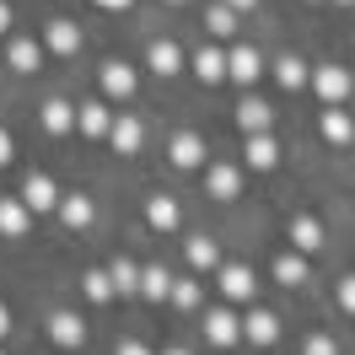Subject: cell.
Segmentation results:
<instances>
[{
  "instance_id": "6da1fadb",
  "label": "cell",
  "mask_w": 355,
  "mask_h": 355,
  "mask_svg": "<svg viewBox=\"0 0 355 355\" xmlns=\"http://www.w3.org/2000/svg\"><path fill=\"white\" fill-rule=\"evenodd\" d=\"M216 286H221L226 307H243V302H253V291H259L248 264H221V269H216Z\"/></svg>"
},
{
  "instance_id": "7a4b0ae2",
  "label": "cell",
  "mask_w": 355,
  "mask_h": 355,
  "mask_svg": "<svg viewBox=\"0 0 355 355\" xmlns=\"http://www.w3.org/2000/svg\"><path fill=\"white\" fill-rule=\"evenodd\" d=\"M307 87L318 92L323 103H345V97H350V70L323 65V70H312V76H307Z\"/></svg>"
},
{
  "instance_id": "3957f363",
  "label": "cell",
  "mask_w": 355,
  "mask_h": 355,
  "mask_svg": "<svg viewBox=\"0 0 355 355\" xmlns=\"http://www.w3.org/2000/svg\"><path fill=\"white\" fill-rule=\"evenodd\" d=\"M318 135L329 140V146H350L355 140V119L339 103H323V119H318Z\"/></svg>"
},
{
  "instance_id": "277c9868",
  "label": "cell",
  "mask_w": 355,
  "mask_h": 355,
  "mask_svg": "<svg viewBox=\"0 0 355 355\" xmlns=\"http://www.w3.org/2000/svg\"><path fill=\"white\" fill-rule=\"evenodd\" d=\"M205 339H210V345H237V339H243V318H237V312L232 307H216L210 312V318H205Z\"/></svg>"
},
{
  "instance_id": "5b68a950",
  "label": "cell",
  "mask_w": 355,
  "mask_h": 355,
  "mask_svg": "<svg viewBox=\"0 0 355 355\" xmlns=\"http://www.w3.org/2000/svg\"><path fill=\"white\" fill-rule=\"evenodd\" d=\"M97 87H103V97L124 103V97H135V70L124 65V60H108V65H103V76H97Z\"/></svg>"
},
{
  "instance_id": "8992f818",
  "label": "cell",
  "mask_w": 355,
  "mask_h": 355,
  "mask_svg": "<svg viewBox=\"0 0 355 355\" xmlns=\"http://www.w3.org/2000/svg\"><path fill=\"white\" fill-rule=\"evenodd\" d=\"M108 140H113V151H119V156H135V151H140V140H146V130H140V119H130V113H113Z\"/></svg>"
},
{
  "instance_id": "52a82bcc",
  "label": "cell",
  "mask_w": 355,
  "mask_h": 355,
  "mask_svg": "<svg viewBox=\"0 0 355 355\" xmlns=\"http://www.w3.org/2000/svg\"><path fill=\"white\" fill-rule=\"evenodd\" d=\"M49 339H54L60 350H76V345L87 339V323H81L76 312H54V318H49Z\"/></svg>"
},
{
  "instance_id": "ba28073f",
  "label": "cell",
  "mask_w": 355,
  "mask_h": 355,
  "mask_svg": "<svg viewBox=\"0 0 355 355\" xmlns=\"http://www.w3.org/2000/svg\"><path fill=\"white\" fill-rule=\"evenodd\" d=\"M291 243H296V253H318V248L329 243V232H323L318 216H296L291 221Z\"/></svg>"
},
{
  "instance_id": "9c48e42d",
  "label": "cell",
  "mask_w": 355,
  "mask_h": 355,
  "mask_svg": "<svg viewBox=\"0 0 355 355\" xmlns=\"http://www.w3.org/2000/svg\"><path fill=\"white\" fill-rule=\"evenodd\" d=\"M243 156H248V167H259V173H269V167L280 162V146H275V135H269V130H259V135H248Z\"/></svg>"
},
{
  "instance_id": "30bf717a",
  "label": "cell",
  "mask_w": 355,
  "mask_h": 355,
  "mask_svg": "<svg viewBox=\"0 0 355 355\" xmlns=\"http://www.w3.org/2000/svg\"><path fill=\"white\" fill-rule=\"evenodd\" d=\"M22 205H27V210H54V205H60V189H54V178L33 173V178L22 183Z\"/></svg>"
},
{
  "instance_id": "8fae6325",
  "label": "cell",
  "mask_w": 355,
  "mask_h": 355,
  "mask_svg": "<svg viewBox=\"0 0 355 355\" xmlns=\"http://www.w3.org/2000/svg\"><path fill=\"white\" fill-rule=\"evenodd\" d=\"M226 76L243 81V87H253V81L264 76V60H259L253 49H232V54H226Z\"/></svg>"
},
{
  "instance_id": "7c38bea8",
  "label": "cell",
  "mask_w": 355,
  "mask_h": 355,
  "mask_svg": "<svg viewBox=\"0 0 355 355\" xmlns=\"http://www.w3.org/2000/svg\"><path fill=\"white\" fill-rule=\"evenodd\" d=\"M205 189H210V200H237V194H243V173L221 162V167L205 173Z\"/></svg>"
},
{
  "instance_id": "4fadbf2b",
  "label": "cell",
  "mask_w": 355,
  "mask_h": 355,
  "mask_svg": "<svg viewBox=\"0 0 355 355\" xmlns=\"http://www.w3.org/2000/svg\"><path fill=\"white\" fill-rule=\"evenodd\" d=\"M54 210H60V221L76 226V232H81V226H92V216H97V205H92L87 194H60V205H54Z\"/></svg>"
},
{
  "instance_id": "5bb4252c",
  "label": "cell",
  "mask_w": 355,
  "mask_h": 355,
  "mask_svg": "<svg viewBox=\"0 0 355 355\" xmlns=\"http://www.w3.org/2000/svg\"><path fill=\"white\" fill-rule=\"evenodd\" d=\"M146 65H151L156 76H178V70H183V54H178V44H167V38H151Z\"/></svg>"
},
{
  "instance_id": "9a60e30c",
  "label": "cell",
  "mask_w": 355,
  "mask_h": 355,
  "mask_svg": "<svg viewBox=\"0 0 355 355\" xmlns=\"http://www.w3.org/2000/svg\"><path fill=\"white\" fill-rule=\"evenodd\" d=\"M243 339L248 345H275V339H280V318H275V312H248Z\"/></svg>"
},
{
  "instance_id": "2e32d148",
  "label": "cell",
  "mask_w": 355,
  "mask_h": 355,
  "mask_svg": "<svg viewBox=\"0 0 355 355\" xmlns=\"http://www.w3.org/2000/svg\"><path fill=\"white\" fill-rule=\"evenodd\" d=\"M6 65L22 70V76H33V70L44 65V49L33 44V38H11V49H6Z\"/></svg>"
},
{
  "instance_id": "e0dca14e",
  "label": "cell",
  "mask_w": 355,
  "mask_h": 355,
  "mask_svg": "<svg viewBox=\"0 0 355 355\" xmlns=\"http://www.w3.org/2000/svg\"><path fill=\"white\" fill-rule=\"evenodd\" d=\"M27 221H33V210L22 200H0V237H27Z\"/></svg>"
},
{
  "instance_id": "ac0fdd59",
  "label": "cell",
  "mask_w": 355,
  "mask_h": 355,
  "mask_svg": "<svg viewBox=\"0 0 355 355\" xmlns=\"http://www.w3.org/2000/svg\"><path fill=\"white\" fill-rule=\"evenodd\" d=\"M167 156H173V167H183V173H189V167H200V162H205V140L183 130V135L173 140V151H167Z\"/></svg>"
},
{
  "instance_id": "d6986e66",
  "label": "cell",
  "mask_w": 355,
  "mask_h": 355,
  "mask_svg": "<svg viewBox=\"0 0 355 355\" xmlns=\"http://www.w3.org/2000/svg\"><path fill=\"white\" fill-rule=\"evenodd\" d=\"M269 124H275V113H269V103H259V97H248L243 108H237V130L259 135V130H269Z\"/></svg>"
},
{
  "instance_id": "ffe728a7",
  "label": "cell",
  "mask_w": 355,
  "mask_h": 355,
  "mask_svg": "<svg viewBox=\"0 0 355 355\" xmlns=\"http://www.w3.org/2000/svg\"><path fill=\"white\" fill-rule=\"evenodd\" d=\"M183 253H189V264L200 269V275H205V269H221V248L210 243V237H194V243H183Z\"/></svg>"
},
{
  "instance_id": "44dd1931",
  "label": "cell",
  "mask_w": 355,
  "mask_h": 355,
  "mask_svg": "<svg viewBox=\"0 0 355 355\" xmlns=\"http://www.w3.org/2000/svg\"><path fill=\"white\" fill-rule=\"evenodd\" d=\"M76 124H81L87 135H108L113 113H108V103H87V108H76Z\"/></svg>"
},
{
  "instance_id": "7402d4cb",
  "label": "cell",
  "mask_w": 355,
  "mask_h": 355,
  "mask_svg": "<svg viewBox=\"0 0 355 355\" xmlns=\"http://www.w3.org/2000/svg\"><path fill=\"white\" fill-rule=\"evenodd\" d=\"M140 296H146V302H162V296H167V291H173V275H167V269L156 264V269H140Z\"/></svg>"
},
{
  "instance_id": "603a6c76",
  "label": "cell",
  "mask_w": 355,
  "mask_h": 355,
  "mask_svg": "<svg viewBox=\"0 0 355 355\" xmlns=\"http://www.w3.org/2000/svg\"><path fill=\"white\" fill-rule=\"evenodd\" d=\"M307 76H312V70L302 65L296 54H286V60L275 65V81H280V87H286V92H302V87H307Z\"/></svg>"
},
{
  "instance_id": "cb8c5ba5",
  "label": "cell",
  "mask_w": 355,
  "mask_h": 355,
  "mask_svg": "<svg viewBox=\"0 0 355 355\" xmlns=\"http://www.w3.org/2000/svg\"><path fill=\"white\" fill-rule=\"evenodd\" d=\"M49 49H54V54H76V49H81V33H76V22H49Z\"/></svg>"
},
{
  "instance_id": "d4e9b609",
  "label": "cell",
  "mask_w": 355,
  "mask_h": 355,
  "mask_svg": "<svg viewBox=\"0 0 355 355\" xmlns=\"http://www.w3.org/2000/svg\"><path fill=\"white\" fill-rule=\"evenodd\" d=\"M70 124H76V108H70V103H60V97H49V103H44V130H49V135H65Z\"/></svg>"
},
{
  "instance_id": "484cf974",
  "label": "cell",
  "mask_w": 355,
  "mask_h": 355,
  "mask_svg": "<svg viewBox=\"0 0 355 355\" xmlns=\"http://www.w3.org/2000/svg\"><path fill=\"white\" fill-rule=\"evenodd\" d=\"M275 280H280V286H302V280H307V259H302V253H280V259H275Z\"/></svg>"
},
{
  "instance_id": "4316f807",
  "label": "cell",
  "mask_w": 355,
  "mask_h": 355,
  "mask_svg": "<svg viewBox=\"0 0 355 355\" xmlns=\"http://www.w3.org/2000/svg\"><path fill=\"white\" fill-rule=\"evenodd\" d=\"M194 76H200V81H221V76H226V54L200 49V54H194Z\"/></svg>"
},
{
  "instance_id": "83f0119b",
  "label": "cell",
  "mask_w": 355,
  "mask_h": 355,
  "mask_svg": "<svg viewBox=\"0 0 355 355\" xmlns=\"http://www.w3.org/2000/svg\"><path fill=\"white\" fill-rule=\"evenodd\" d=\"M146 221H151L156 232H173L178 226V200H151L146 205Z\"/></svg>"
},
{
  "instance_id": "f1b7e54d",
  "label": "cell",
  "mask_w": 355,
  "mask_h": 355,
  "mask_svg": "<svg viewBox=\"0 0 355 355\" xmlns=\"http://www.w3.org/2000/svg\"><path fill=\"white\" fill-rule=\"evenodd\" d=\"M205 27H210L216 38H232V33H237V11H232V6H210V11H205Z\"/></svg>"
},
{
  "instance_id": "f546056e",
  "label": "cell",
  "mask_w": 355,
  "mask_h": 355,
  "mask_svg": "<svg viewBox=\"0 0 355 355\" xmlns=\"http://www.w3.org/2000/svg\"><path fill=\"white\" fill-rule=\"evenodd\" d=\"M108 280H113V291H135V286H140V269H135L130 259H113Z\"/></svg>"
},
{
  "instance_id": "4dcf8cb0",
  "label": "cell",
  "mask_w": 355,
  "mask_h": 355,
  "mask_svg": "<svg viewBox=\"0 0 355 355\" xmlns=\"http://www.w3.org/2000/svg\"><path fill=\"white\" fill-rule=\"evenodd\" d=\"M81 286H87V296H92V302H108V296H113V280H108V269H92V275L81 280Z\"/></svg>"
},
{
  "instance_id": "1f68e13d",
  "label": "cell",
  "mask_w": 355,
  "mask_h": 355,
  "mask_svg": "<svg viewBox=\"0 0 355 355\" xmlns=\"http://www.w3.org/2000/svg\"><path fill=\"white\" fill-rule=\"evenodd\" d=\"M167 296H173L178 307H200V280H173V291H167Z\"/></svg>"
},
{
  "instance_id": "d6a6232c",
  "label": "cell",
  "mask_w": 355,
  "mask_h": 355,
  "mask_svg": "<svg viewBox=\"0 0 355 355\" xmlns=\"http://www.w3.org/2000/svg\"><path fill=\"white\" fill-rule=\"evenodd\" d=\"M307 355H339L334 334H312V339H307Z\"/></svg>"
},
{
  "instance_id": "836d02e7",
  "label": "cell",
  "mask_w": 355,
  "mask_h": 355,
  "mask_svg": "<svg viewBox=\"0 0 355 355\" xmlns=\"http://www.w3.org/2000/svg\"><path fill=\"white\" fill-rule=\"evenodd\" d=\"M339 307L355 312V275H345V280H339Z\"/></svg>"
},
{
  "instance_id": "e575fe53",
  "label": "cell",
  "mask_w": 355,
  "mask_h": 355,
  "mask_svg": "<svg viewBox=\"0 0 355 355\" xmlns=\"http://www.w3.org/2000/svg\"><path fill=\"white\" fill-rule=\"evenodd\" d=\"M11 156H17V146H11V135L0 130V167H6V162H11Z\"/></svg>"
},
{
  "instance_id": "d590c367",
  "label": "cell",
  "mask_w": 355,
  "mask_h": 355,
  "mask_svg": "<svg viewBox=\"0 0 355 355\" xmlns=\"http://www.w3.org/2000/svg\"><path fill=\"white\" fill-rule=\"evenodd\" d=\"M0 33H11V6L0 0Z\"/></svg>"
},
{
  "instance_id": "8d00e7d4",
  "label": "cell",
  "mask_w": 355,
  "mask_h": 355,
  "mask_svg": "<svg viewBox=\"0 0 355 355\" xmlns=\"http://www.w3.org/2000/svg\"><path fill=\"white\" fill-rule=\"evenodd\" d=\"M221 6H232V11H253L259 0H221Z\"/></svg>"
},
{
  "instance_id": "74e56055",
  "label": "cell",
  "mask_w": 355,
  "mask_h": 355,
  "mask_svg": "<svg viewBox=\"0 0 355 355\" xmlns=\"http://www.w3.org/2000/svg\"><path fill=\"white\" fill-rule=\"evenodd\" d=\"M119 355H151L146 345H119Z\"/></svg>"
},
{
  "instance_id": "f35d334b",
  "label": "cell",
  "mask_w": 355,
  "mask_h": 355,
  "mask_svg": "<svg viewBox=\"0 0 355 355\" xmlns=\"http://www.w3.org/2000/svg\"><path fill=\"white\" fill-rule=\"evenodd\" d=\"M97 6H103V11H124L130 0H97Z\"/></svg>"
},
{
  "instance_id": "ab89813d",
  "label": "cell",
  "mask_w": 355,
  "mask_h": 355,
  "mask_svg": "<svg viewBox=\"0 0 355 355\" xmlns=\"http://www.w3.org/2000/svg\"><path fill=\"white\" fill-rule=\"evenodd\" d=\"M6 334H11V312L0 307V339H6Z\"/></svg>"
},
{
  "instance_id": "60d3db41",
  "label": "cell",
  "mask_w": 355,
  "mask_h": 355,
  "mask_svg": "<svg viewBox=\"0 0 355 355\" xmlns=\"http://www.w3.org/2000/svg\"><path fill=\"white\" fill-rule=\"evenodd\" d=\"M167 355H189V350H167Z\"/></svg>"
},
{
  "instance_id": "b9f144b4",
  "label": "cell",
  "mask_w": 355,
  "mask_h": 355,
  "mask_svg": "<svg viewBox=\"0 0 355 355\" xmlns=\"http://www.w3.org/2000/svg\"><path fill=\"white\" fill-rule=\"evenodd\" d=\"M339 6H355V0H339Z\"/></svg>"
}]
</instances>
